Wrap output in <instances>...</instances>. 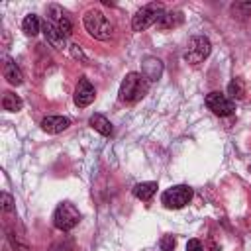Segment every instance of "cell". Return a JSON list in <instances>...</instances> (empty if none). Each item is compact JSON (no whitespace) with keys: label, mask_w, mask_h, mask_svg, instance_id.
Segmentation results:
<instances>
[{"label":"cell","mask_w":251,"mask_h":251,"mask_svg":"<svg viewBox=\"0 0 251 251\" xmlns=\"http://www.w3.org/2000/svg\"><path fill=\"white\" fill-rule=\"evenodd\" d=\"M82 22H84L86 31H88L94 39L106 41V39H110L112 33H114L112 22H110V20L104 16V12H100V10H88V12L84 14Z\"/></svg>","instance_id":"obj_1"},{"label":"cell","mask_w":251,"mask_h":251,"mask_svg":"<svg viewBox=\"0 0 251 251\" xmlns=\"http://www.w3.org/2000/svg\"><path fill=\"white\" fill-rule=\"evenodd\" d=\"M149 88V80L141 75V73H129L126 75V78L122 80L120 86V100L122 102H137L139 98L145 96Z\"/></svg>","instance_id":"obj_2"},{"label":"cell","mask_w":251,"mask_h":251,"mask_svg":"<svg viewBox=\"0 0 251 251\" xmlns=\"http://www.w3.org/2000/svg\"><path fill=\"white\" fill-rule=\"evenodd\" d=\"M163 16H165L163 4L151 2V4H147V6H143V8H139V10L135 12V16H133V20H131V27H133V31H143V29H147L149 25L159 24V20H161Z\"/></svg>","instance_id":"obj_3"},{"label":"cell","mask_w":251,"mask_h":251,"mask_svg":"<svg viewBox=\"0 0 251 251\" xmlns=\"http://www.w3.org/2000/svg\"><path fill=\"white\" fill-rule=\"evenodd\" d=\"M192 198V188L186 186V184H176V186H171L167 188L163 194H161V202L165 208H171V210H180L184 208Z\"/></svg>","instance_id":"obj_4"},{"label":"cell","mask_w":251,"mask_h":251,"mask_svg":"<svg viewBox=\"0 0 251 251\" xmlns=\"http://www.w3.org/2000/svg\"><path fill=\"white\" fill-rule=\"evenodd\" d=\"M80 222V214L78 210L71 204V202H63L55 208V214H53V224L57 229L61 231H69L73 229L76 224Z\"/></svg>","instance_id":"obj_5"},{"label":"cell","mask_w":251,"mask_h":251,"mask_svg":"<svg viewBox=\"0 0 251 251\" xmlns=\"http://www.w3.org/2000/svg\"><path fill=\"white\" fill-rule=\"evenodd\" d=\"M210 51H212L210 39L204 37V35H194L188 43V49L184 51V61H188L192 65H198L210 55Z\"/></svg>","instance_id":"obj_6"},{"label":"cell","mask_w":251,"mask_h":251,"mask_svg":"<svg viewBox=\"0 0 251 251\" xmlns=\"http://www.w3.org/2000/svg\"><path fill=\"white\" fill-rule=\"evenodd\" d=\"M206 106L216 114V116H231L235 110V104L222 92H210L206 96Z\"/></svg>","instance_id":"obj_7"},{"label":"cell","mask_w":251,"mask_h":251,"mask_svg":"<svg viewBox=\"0 0 251 251\" xmlns=\"http://www.w3.org/2000/svg\"><path fill=\"white\" fill-rule=\"evenodd\" d=\"M94 96H96L94 86L90 84V80H88V78H84V76H82V78L78 80V84H76V90H75V104H76L78 108H84V106L92 104Z\"/></svg>","instance_id":"obj_8"},{"label":"cell","mask_w":251,"mask_h":251,"mask_svg":"<svg viewBox=\"0 0 251 251\" xmlns=\"http://www.w3.org/2000/svg\"><path fill=\"white\" fill-rule=\"evenodd\" d=\"M71 126V120L65 116H47L41 120V129L47 133H61Z\"/></svg>","instance_id":"obj_9"},{"label":"cell","mask_w":251,"mask_h":251,"mask_svg":"<svg viewBox=\"0 0 251 251\" xmlns=\"http://www.w3.org/2000/svg\"><path fill=\"white\" fill-rule=\"evenodd\" d=\"M161 73H163V63H161L159 59L147 57V59L143 61V65H141V75H143L149 82L157 80V78L161 76Z\"/></svg>","instance_id":"obj_10"},{"label":"cell","mask_w":251,"mask_h":251,"mask_svg":"<svg viewBox=\"0 0 251 251\" xmlns=\"http://www.w3.org/2000/svg\"><path fill=\"white\" fill-rule=\"evenodd\" d=\"M41 29H43L47 41H49L53 47H57V49H63V47H65V37L59 33L57 25H55L51 20H45V22L41 24Z\"/></svg>","instance_id":"obj_11"},{"label":"cell","mask_w":251,"mask_h":251,"mask_svg":"<svg viewBox=\"0 0 251 251\" xmlns=\"http://www.w3.org/2000/svg\"><path fill=\"white\" fill-rule=\"evenodd\" d=\"M4 78H6L10 84H14V86H18V84L24 82V75H22L20 67H18L12 59H6V61H4Z\"/></svg>","instance_id":"obj_12"},{"label":"cell","mask_w":251,"mask_h":251,"mask_svg":"<svg viewBox=\"0 0 251 251\" xmlns=\"http://www.w3.org/2000/svg\"><path fill=\"white\" fill-rule=\"evenodd\" d=\"M88 124H90L92 129H96V131L102 133V135H112V131H114L112 124H110L108 118L102 116V114H92L90 120H88Z\"/></svg>","instance_id":"obj_13"},{"label":"cell","mask_w":251,"mask_h":251,"mask_svg":"<svg viewBox=\"0 0 251 251\" xmlns=\"http://www.w3.org/2000/svg\"><path fill=\"white\" fill-rule=\"evenodd\" d=\"M184 22V16H182V12H178V10H175V12H165V16L159 20V27L161 29H171V27H176V25H180Z\"/></svg>","instance_id":"obj_14"},{"label":"cell","mask_w":251,"mask_h":251,"mask_svg":"<svg viewBox=\"0 0 251 251\" xmlns=\"http://www.w3.org/2000/svg\"><path fill=\"white\" fill-rule=\"evenodd\" d=\"M157 192V182L149 180V182H137L133 186V196L139 200H149L153 198V194Z\"/></svg>","instance_id":"obj_15"},{"label":"cell","mask_w":251,"mask_h":251,"mask_svg":"<svg viewBox=\"0 0 251 251\" xmlns=\"http://www.w3.org/2000/svg\"><path fill=\"white\" fill-rule=\"evenodd\" d=\"M2 108L8 112H20L24 108V100L14 92H6L2 96Z\"/></svg>","instance_id":"obj_16"},{"label":"cell","mask_w":251,"mask_h":251,"mask_svg":"<svg viewBox=\"0 0 251 251\" xmlns=\"http://www.w3.org/2000/svg\"><path fill=\"white\" fill-rule=\"evenodd\" d=\"M22 29H24L25 35H35V33H39V29H41L39 18H37L35 14H27V16L24 18V22H22Z\"/></svg>","instance_id":"obj_17"},{"label":"cell","mask_w":251,"mask_h":251,"mask_svg":"<svg viewBox=\"0 0 251 251\" xmlns=\"http://www.w3.org/2000/svg\"><path fill=\"white\" fill-rule=\"evenodd\" d=\"M227 94L231 98H237V100H243L245 98V84H243V80L239 76L231 78V82L227 84Z\"/></svg>","instance_id":"obj_18"},{"label":"cell","mask_w":251,"mask_h":251,"mask_svg":"<svg viewBox=\"0 0 251 251\" xmlns=\"http://www.w3.org/2000/svg\"><path fill=\"white\" fill-rule=\"evenodd\" d=\"M231 14L237 18H249L251 16V2H235L231 6Z\"/></svg>","instance_id":"obj_19"},{"label":"cell","mask_w":251,"mask_h":251,"mask_svg":"<svg viewBox=\"0 0 251 251\" xmlns=\"http://www.w3.org/2000/svg\"><path fill=\"white\" fill-rule=\"evenodd\" d=\"M55 25H57V29H59V33L67 39L69 35H71V31H73V25H71V20L67 18V16H63L59 22H55Z\"/></svg>","instance_id":"obj_20"},{"label":"cell","mask_w":251,"mask_h":251,"mask_svg":"<svg viewBox=\"0 0 251 251\" xmlns=\"http://www.w3.org/2000/svg\"><path fill=\"white\" fill-rule=\"evenodd\" d=\"M49 251H73V239H61V241H55Z\"/></svg>","instance_id":"obj_21"},{"label":"cell","mask_w":251,"mask_h":251,"mask_svg":"<svg viewBox=\"0 0 251 251\" xmlns=\"http://www.w3.org/2000/svg\"><path fill=\"white\" fill-rule=\"evenodd\" d=\"M175 237L173 235H163V239H161V251H173L175 249Z\"/></svg>","instance_id":"obj_22"},{"label":"cell","mask_w":251,"mask_h":251,"mask_svg":"<svg viewBox=\"0 0 251 251\" xmlns=\"http://www.w3.org/2000/svg\"><path fill=\"white\" fill-rule=\"evenodd\" d=\"M0 200H2V208H4V212H12V210H14V200H12V196H10L8 192H2Z\"/></svg>","instance_id":"obj_23"},{"label":"cell","mask_w":251,"mask_h":251,"mask_svg":"<svg viewBox=\"0 0 251 251\" xmlns=\"http://www.w3.org/2000/svg\"><path fill=\"white\" fill-rule=\"evenodd\" d=\"M71 53H73V57H75V59H80L82 63H88V57L82 53V49H80L76 43H73V45H71Z\"/></svg>","instance_id":"obj_24"},{"label":"cell","mask_w":251,"mask_h":251,"mask_svg":"<svg viewBox=\"0 0 251 251\" xmlns=\"http://www.w3.org/2000/svg\"><path fill=\"white\" fill-rule=\"evenodd\" d=\"M186 251H204V247H202V243H200L198 239H188Z\"/></svg>","instance_id":"obj_25"}]
</instances>
